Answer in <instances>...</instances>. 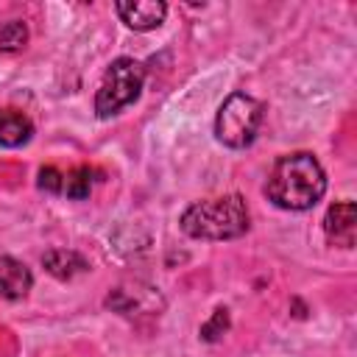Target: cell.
Masks as SVG:
<instances>
[{"label": "cell", "instance_id": "obj_1", "mask_svg": "<svg viewBox=\"0 0 357 357\" xmlns=\"http://www.w3.org/2000/svg\"><path fill=\"white\" fill-rule=\"evenodd\" d=\"M324 192H326V173L321 162L307 151L279 156L265 178L268 201L287 212L312 209L324 198Z\"/></svg>", "mask_w": 357, "mask_h": 357}, {"label": "cell", "instance_id": "obj_6", "mask_svg": "<svg viewBox=\"0 0 357 357\" xmlns=\"http://www.w3.org/2000/svg\"><path fill=\"white\" fill-rule=\"evenodd\" d=\"M324 231H326V240L332 245L351 248L354 237H357V209H354V201H335L326 209Z\"/></svg>", "mask_w": 357, "mask_h": 357}, {"label": "cell", "instance_id": "obj_13", "mask_svg": "<svg viewBox=\"0 0 357 357\" xmlns=\"http://www.w3.org/2000/svg\"><path fill=\"white\" fill-rule=\"evenodd\" d=\"M36 184H39V190H42V192H50V195H61V170H59V167H53V165L42 167V170H39V178H36Z\"/></svg>", "mask_w": 357, "mask_h": 357}, {"label": "cell", "instance_id": "obj_2", "mask_svg": "<svg viewBox=\"0 0 357 357\" xmlns=\"http://www.w3.org/2000/svg\"><path fill=\"white\" fill-rule=\"evenodd\" d=\"M181 231L192 240H237L248 231L251 215L243 195L229 192L220 198H204L190 204L178 220Z\"/></svg>", "mask_w": 357, "mask_h": 357}, {"label": "cell", "instance_id": "obj_12", "mask_svg": "<svg viewBox=\"0 0 357 357\" xmlns=\"http://www.w3.org/2000/svg\"><path fill=\"white\" fill-rule=\"evenodd\" d=\"M226 329H229V310H226V307H218V310L212 312V318L201 326V337H204V340H218Z\"/></svg>", "mask_w": 357, "mask_h": 357}, {"label": "cell", "instance_id": "obj_11", "mask_svg": "<svg viewBox=\"0 0 357 357\" xmlns=\"http://www.w3.org/2000/svg\"><path fill=\"white\" fill-rule=\"evenodd\" d=\"M28 45V25L22 20H8L0 25V53H20Z\"/></svg>", "mask_w": 357, "mask_h": 357}, {"label": "cell", "instance_id": "obj_3", "mask_svg": "<svg viewBox=\"0 0 357 357\" xmlns=\"http://www.w3.org/2000/svg\"><path fill=\"white\" fill-rule=\"evenodd\" d=\"M142 84H145V67L137 59H131V56L114 59L106 67V73L100 78V86L95 92V114L100 120H109V117L120 114L126 106L139 100Z\"/></svg>", "mask_w": 357, "mask_h": 357}, {"label": "cell", "instance_id": "obj_10", "mask_svg": "<svg viewBox=\"0 0 357 357\" xmlns=\"http://www.w3.org/2000/svg\"><path fill=\"white\" fill-rule=\"evenodd\" d=\"M95 176H98V173H95L92 167H86V165L61 173V195H64V198H73V201H84V198H89Z\"/></svg>", "mask_w": 357, "mask_h": 357}, {"label": "cell", "instance_id": "obj_8", "mask_svg": "<svg viewBox=\"0 0 357 357\" xmlns=\"http://www.w3.org/2000/svg\"><path fill=\"white\" fill-rule=\"evenodd\" d=\"M42 265H45V271L50 276H56L61 282H70V279H75V276L89 271V262L73 248H50L42 257Z\"/></svg>", "mask_w": 357, "mask_h": 357}, {"label": "cell", "instance_id": "obj_7", "mask_svg": "<svg viewBox=\"0 0 357 357\" xmlns=\"http://www.w3.org/2000/svg\"><path fill=\"white\" fill-rule=\"evenodd\" d=\"M31 287H33V273L28 271V265L14 257H0V298L20 301L28 296Z\"/></svg>", "mask_w": 357, "mask_h": 357}, {"label": "cell", "instance_id": "obj_5", "mask_svg": "<svg viewBox=\"0 0 357 357\" xmlns=\"http://www.w3.org/2000/svg\"><path fill=\"white\" fill-rule=\"evenodd\" d=\"M114 11L131 31H156L167 17V3H162V0H120V3H114Z\"/></svg>", "mask_w": 357, "mask_h": 357}, {"label": "cell", "instance_id": "obj_9", "mask_svg": "<svg viewBox=\"0 0 357 357\" xmlns=\"http://www.w3.org/2000/svg\"><path fill=\"white\" fill-rule=\"evenodd\" d=\"M33 137V123L17 112L0 106V148H22Z\"/></svg>", "mask_w": 357, "mask_h": 357}, {"label": "cell", "instance_id": "obj_4", "mask_svg": "<svg viewBox=\"0 0 357 357\" xmlns=\"http://www.w3.org/2000/svg\"><path fill=\"white\" fill-rule=\"evenodd\" d=\"M265 106L248 92H231L215 114V137L231 151H243L257 139Z\"/></svg>", "mask_w": 357, "mask_h": 357}]
</instances>
